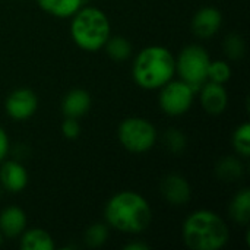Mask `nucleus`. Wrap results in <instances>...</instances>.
I'll list each match as a JSON object with an SVG mask.
<instances>
[{"label":"nucleus","instance_id":"f257e3e1","mask_svg":"<svg viewBox=\"0 0 250 250\" xmlns=\"http://www.w3.org/2000/svg\"><path fill=\"white\" fill-rule=\"evenodd\" d=\"M104 218L110 229L125 234H141L152 221V209L141 193L122 190L107 201Z\"/></svg>","mask_w":250,"mask_h":250},{"label":"nucleus","instance_id":"dca6fc26","mask_svg":"<svg viewBox=\"0 0 250 250\" xmlns=\"http://www.w3.org/2000/svg\"><path fill=\"white\" fill-rule=\"evenodd\" d=\"M19 246L22 250H54L56 245L50 233L42 229H26L19 236Z\"/></svg>","mask_w":250,"mask_h":250},{"label":"nucleus","instance_id":"412c9836","mask_svg":"<svg viewBox=\"0 0 250 250\" xmlns=\"http://www.w3.org/2000/svg\"><path fill=\"white\" fill-rule=\"evenodd\" d=\"M233 149L236 155L246 160L250 157V125L249 122L242 123L233 133L231 138Z\"/></svg>","mask_w":250,"mask_h":250},{"label":"nucleus","instance_id":"c85d7f7f","mask_svg":"<svg viewBox=\"0 0 250 250\" xmlns=\"http://www.w3.org/2000/svg\"><path fill=\"white\" fill-rule=\"evenodd\" d=\"M1 192H3V188L0 186V196H1Z\"/></svg>","mask_w":250,"mask_h":250},{"label":"nucleus","instance_id":"bb28decb","mask_svg":"<svg viewBox=\"0 0 250 250\" xmlns=\"http://www.w3.org/2000/svg\"><path fill=\"white\" fill-rule=\"evenodd\" d=\"M123 249L125 250H148L149 249V245H148V243H145V242H142V240H135V242L127 243Z\"/></svg>","mask_w":250,"mask_h":250},{"label":"nucleus","instance_id":"20e7f679","mask_svg":"<svg viewBox=\"0 0 250 250\" xmlns=\"http://www.w3.org/2000/svg\"><path fill=\"white\" fill-rule=\"evenodd\" d=\"M70 19V37L83 51L101 50L111 35L110 19L98 7L83 6Z\"/></svg>","mask_w":250,"mask_h":250},{"label":"nucleus","instance_id":"2eb2a0df","mask_svg":"<svg viewBox=\"0 0 250 250\" xmlns=\"http://www.w3.org/2000/svg\"><path fill=\"white\" fill-rule=\"evenodd\" d=\"M245 174V164L239 155H226L215 164V176L224 183H234Z\"/></svg>","mask_w":250,"mask_h":250},{"label":"nucleus","instance_id":"f3484780","mask_svg":"<svg viewBox=\"0 0 250 250\" xmlns=\"http://www.w3.org/2000/svg\"><path fill=\"white\" fill-rule=\"evenodd\" d=\"M86 0H37L38 6L48 15L60 19L72 18Z\"/></svg>","mask_w":250,"mask_h":250},{"label":"nucleus","instance_id":"4468645a","mask_svg":"<svg viewBox=\"0 0 250 250\" xmlns=\"http://www.w3.org/2000/svg\"><path fill=\"white\" fill-rule=\"evenodd\" d=\"M92 100L88 91L82 88L70 89L62 101V111L66 117L81 119L83 117L91 108Z\"/></svg>","mask_w":250,"mask_h":250},{"label":"nucleus","instance_id":"1a4fd4ad","mask_svg":"<svg viewBox=\"0 0 250 250\" xmlns=\"http://www.w3.org/2000/svg\"><path fill=\"white\" fill-rule=\"evenodd\" d=\"M160 192L164 201L173 207H185L192 199V186L179 173L166 174L160 182Z\"/></svg>","mask_w":250,"mask_h":250},{"label":"nucleus","instance_id":"423d86ee","mask_svg":"<svg viewBox=\"0 0 250 250\" xmlns=\"http://www.w3.org/2000/svg\"><path fill=\"white\" fill-rule=\"evenodd\" d=\"M117 138L126 151L132 154H145L155 146L158 133L148 119L127 117L119 125Z\"/></svg>","mask_w":250,"mask_h":250},{"label":"nucleus","instance_id":"393cba45","mask_svg":"<svg viewBox=\"0 0 250 250\" xmlns=\"http://www.w3.org/2000/svg\"><path fill=\"white\" fill-rule=\"evenodd\" d=\"M60 130L63 133V136L66 139H76L79 138L81 135V125L78 122V119H73V117H66L60 126Z\"/></svg>","mask_w":250,"mask_h":250},{"label":"nucleus","instance_id":"a878e982","mask_svg":"<svg viewBox=\"0 0 250 250\" xmlns=\"http://www.w3.org/2000/svg\"><path fill=\"white\" fill-rule=\"evenodd\" d=\"M10 149V141L7 136V132L0 126V163L4 161V158L7 157Z\"/></svg>","mask_w":250,"mask_h":250},{"label":"nucleus","instance_id":"aec40b11","mask_svg":"<svg viewBox=\"0 0 250 250\" xmlns=\"http://www.w3.org/2000/svg\"><path fill=\"white\" fill-rule=\"evenodd\" d=\"M108 236H110V227L107 223H94L86 229L83 234V240L88 248L97 249L105 245Z\"/></svg>","mask_w":250,"mask_h":250},{"label":"nucleus","instance_id":"39448f33","mask_svg":"<svg viewBox=\"0 0 250 250\" xmlns=\"http://www.w3.org/2000/svg\"><path fill=\"white\" fill-rule=\"evenodd\" d=\"M211 57L199 44L186 45L176 57V73L186 82L195 94L208 81V67Z\"/></svg>","mask_w":250,"mask_h":250},{"label":"nucleus","instance_id":"9d476101","mask_svg":"<svg viewBox=\"0 0 250 250\" xmlns=\"http://www.w3.org/2000/svg\"><path fill=\"white\" fill-rule=\"evenodd\" d=\"M199 101L202 108L211 114V116H220L227 110L229 105V92L226 85L215 83L211 81H207L201 89L198 91Z\"/></svg>","mask_w":250,"mask_h":250},{"label":"nucleus","instance_id":"4be33fe9","mask_svg":"<svg viewBox=\"0 0 250 250\" xmlns=\"http://www.w3.org/2000/svg\"><path fill=\"white\" fill-rule=\"evenodd\" d=\"M223 50L230 60H240L246 53V41L239 32H230L223 41Z\"/></svg>","mask_w":250,"mask_h":250},{"label":"nucleus","instance_id":"a211bd4d","mask_svg":"<svg viewBox=\"0 0 250 250\" xmlns=\"http://www.w3.org/2000/svg\"><path fill=\"white\" fill-rule=\"evenodd\" d=\"M230 218L242 226L249 224L250 221V190L248 188L239 190L229 205Z\"/></svg>","mask_w":250,"mask_h":250},{"label":"nucleus","instance_id":"ddd939ff","mask_svg":"<svg viewBox=\"0 0 250 250\" xmlns=\"http://www.w3.org/2000/svg\"><path fill=\"white\" fill-rule=\"evenodd\" d=\"M28 226L26 214L22 208L10 205L0 212V231L3 237L15 239L19 237Z\"/></svg>","mask_w":250,"mask_h":250},{"label":"nucleus","instance_id":"6e6552de","mask_svg":"<svg viewBox=\"0 0 250 250\" xmlns=\"http://www.w3.org/2000/svg\"><path fill=\"white\" fill-rule=\"evenodd\" d=\"M38 108V97L29 88H16L13 89L6 101L4 110L7 116L15 122H23L31 119Z\"/></svg>","mask_w":250,"mask_h":250},{"label":"nucleus","instance_id":"9b49d317","mask_svg":"<svg viewBox=\"0 0 250 250\" xmlns=\"http://www.w3.org/2000/svg\"><path fill=\"white\" fill-rule=\"evenodd\" d=\"M223 25V13L214 6L201 7L192 18V31L201 40H209L218 34Z\"/></svg>","mask_w":250,"mask_h":250},{"label":"nucleus","instance_id":"f8f14e48","mask_svg":"<svg viewBox=\"0 0 250 250\" xmlns=\"http://www.w3.org/2000/svg\"><path fill=\"white\" fill-rule=\"evenodd\" d=\"M0 186L9 193H19L28 186V171L25 166L16 160L0 163Z\"/></svg>","mask_w":250,"mask_h":250},{"label":"nucleus","instance_id":"b1692460","mask_svg":"<svg viewBox=\"0 0 250 250\" xmlns=\"http://www.w3.org/2000/svg\"><path fill=\"white\" fill-rule=\"evenodd\" d=\"M231 79V67L226 60H211L208 67V81L226 85Z\"/></svg>","mask_w":250,"mask_h":250},{"label":"nucleus","instance_id":"0eeeda50","mask_svg":"<svg viewBox=\"0 0 250 250\" xmlns=\"http://www.w3.org/2000/svg\"><path fill=\"white\" fill-rule=\"evenodd\" d=\"M195 92L182 79H171L164 86L160 88L158 105L161 111L170 117H179L186 114L195 101Z\"/></svg>","mask_w":250,"mask_h":250},{"label":"nucleus","instance_id":"cd10ccee","mask_svg":"<svg viewBox=\"0 0 250 250\" xmlns=\"http://www.w3.org/2000/svg\"><path fill=\"white\" fill-rule=\"evenodd\" d=\"M1 243H3V234H1V231H0V246H1Z\"/></svg>","mask_w":250,"mask_h":250},{"label":"nucleus","instance_id":"f03ea898","mask_svg":"<svg viewBox=\"0 0 250 250\" xmlns=\"http://www.w3.org/2000/svg\"><path fill=\"white\" fill-rule=\"evenodd\" d=\"M182 237L190 250H221L230 240V229L220 214L198 209L185 220Z\"/></svg>","mask_w":250,"mask_h":250},{"label":"nucleus","instance_id":"6ab92c4d","mask_svg":"<svg viewBox=\"0 0 250 250\" xmlns=\"http://www.w3.org/2000/svg\"><path fill=\"white\" fill-rule=\"evenodd\" d=\"M103 48L105 50L107 56L114 62H126L133 53L132 42L122 35H110Z\"/></svg>","mask_w":250,"mask_h":250},{"label":"nucleus","instance_id":"7ed1b4c3","mask_svg":"<svg viewBox=\"0 0 250 250\" xmlns=\"http://www.w3.org/2000/svg\"><path fill=\"white\" fill-rule=\"evenodd\" d=\"M176 75V57L163 45L142 48L132 64L135 83L145 91H155L170 82Z\"/></svg>","mask_w":250,"mask_h":250},{"label":"nucleus","instance_id":"5701e85b","mask_svg":"<svg viewBox=\"0 0 250 250\" xmlns=\"http://www.w3.org/2000/svg\"><path fill=\"white\" fill-rule=\"evenodd\" d=\"M163 145L166 146V149L170 154L180 155L186 149L188 139H186V135L180 129L171 127V129H167L164 132V135H163Z\"/></svg>","mask_w":250,"mask_h":250}]
</instances>
